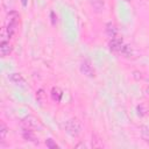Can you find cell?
Wrapping results in <instances>:
<instances>
[{
    "label": "cell",
    "instance_id": "8",
    "mask_svg": "<svg viewBox=\"0 0 149 149\" xmlns=\"http://www.w3.org/2000/svg\"><path fill=\"white\" fill-rule=\"evenodd\" d=\"M10 51H12V45L9 44V42L2 40L1 43H0V54H1V56L5 57V56L9 55Z\"/></svg>",
    "mask_w": 149,
    "mask_h": 149
},
{
    "label": "cell",
    "instance_id": "3",
    "mask_svg": "<svg viewBox=\"0 0 149 149\" xmlns=\"http://www.w3.org/2000/svg\"><path fill=\"white\" fill-rule=\"evenodd\" d=\"M21 125H22V128H27V129H31V130L40 128L38 120L33 115H28V116L23 118L21 121Z\"/></svg>",
    "mask_w": 149,
    "mask_h": 149
},
{
    "label": "cell",
    "instance_id": "9",
    "mask_svg": "<svg viewBox=\"0 0 149 149\" xmlns=\"http://www.w3.org/2000/svg\"><path fill=\"white\" fill-rule=\"evenodd\" d=\"M22 136L26 141H30V142H36V137L34 135V130L31 129H27V128H23V132H22Z\"/></svg>",
    "mask_w": 149,
    "mask_h": 149
},
{
    "label": "cell",
    "instance_id": "14",
    "mask_svg": "<svg viewBox=\"0 0 149 149\" xmlns=\"http://www.w3.org/2000/svg\"><path fill=\"white\" fill-rule=\"evenodd\" d=\"M121 54L125 55L126 57H129V56L132 55V48H130L128 44H125L123 48H122V50H121Z\"/></svg>",
    "mask_w": 149,
    "mask_h": 149
},
{
    "label": "cell",
    "instance_id": "19",
    "mask_svg": "<svg viewBox=\"0 0 149 149\" xmlns=\"http://www.w3.org/2000/svg\"><path fill=\"white\" fill-rule=\"evenodd\" d=\"M27 2H28V0H21L22 6H27Z\"/></svg>",
    "mask_w": 149,
    "mask_h": 149
},
{
    "label": "cell",
    "instance_id": "13",
    "mask_svg": "<svg viewBox=\"0 0 149 149\" xmlns=\"http://www.w3.org/2000/svg\"><path fill=\"white\" fill-rule=\"evenodd\" d=\"M6 134H7V127L5 126L3 122H1V125H0V139H1V141L5 140Z\"/></svg>",
    "mask_w": 149,
    "mask_h": 149
},
{
    "label": "cell",
    "instance_id": "4",
    "mask_svg": "<svg viewBox=\"0 0 149 149\" xmlns=\"http://www.w3.org/2000/svg\"><path fill=\"white\" fill-rule=\"evenodd\" d=\"M123 45H125V43H123V40H122L121 37L111 38V41H109V43H108L109 50L113 51V52H121Z\"/></svg>",
    "mask_w": 149,
    "mask_h": 149
},
{
    "label": "cell",
    "instance_id": "11",
    "mask_svg": "<svg viewBox=\"0 0 149 149\" xmlns=\"http://www.w3.org/2000/svg\"><path fill=\"white\" fill-rule=\"evenodd\" d=\"M91 5L97 13H100L104 8V0H91Z\"/></svg>",
    "mask_w": 149,
    "mask_h": 149
},
{
    "label": "cell",
    "instance_id": "7",
    "mask_svg": "<svg viewBox=\"0 0 149 149\" xmlns=\"http://www.w3.org/2000/svg\"><path fill=\"white\" fill-rule=\"evenodd\" d=\"M116 34H118V28L114 23L112 22H108L106 24V35L109 37V38H114L116 37Z\"/></svg>",
    "mask_w": 149,
    "mask_h": 149
},
{
    "label": "cell",
    "instance_id": "12",
    "mask_svg": "<svg viewBox=\"0 0 149 149\" xmlns=\"http://www.w3.org/2000/svg\"><path fill=\"white\" fill-rule=\"evenodd\" d=\"M141 136L149 144V128L148 127H146V126H142L141 127Z\"/></svg>",
    "mask_w": 149,
    "mask_h": 149
},
{
    "label": "cell",
    "instance_id": "2",
    "mask_svg": "<svg viewBox=\"0 0 149 149\" xmlns=\"http://www.w3.org/2000/svg\"><path fill=\"white\" fill-rule=\"evenodd\" d=\"M17 22H19V14L16 12H10L8 14V22L6 26V33L9 38L14 35L16 27H17Z\"/></svg>",
    "mask_w": 149,
    "mask_h": 149
},
{
    "label": "cell",
    "instance_id": "17",
    "mask_svg": "<svg viewBox=\"0 0 149 149\" xmlns=\"http://www.w3.org/2000/svg\"><path fill=\"white\" fill-rule=\"evenodd\" d=\"M50 16H51V23L55 26V24H56V21H57V17H56V15H55V12H51V13H50Z\"/></svg>",
    "mask_w": 149,
    "mask_h": 149
},
{
    "label": "cell",
    "instance_id": "1",
    "mask_svg": "<svg viewBox=\"0 0 149 149\" xmlns=\"http://www.w3.org/2000/svg\"><path fill=\"white\" fill-rule=\"evenodd\" d=\"M65 127V132L72 136V137H77L80 133H81V125L77 119H70L65 122L64 125Z\"/></svg>",
    "mask_w": 149,
    "mask_h": 149
},
{
    "label": "cell",
    "instance_id": "15",
    "mask_svg": "<svg viewBox=\"0 0 149 149\" xmlns=\"http://www.w3.org/2000/svg\"><path fill=\"white\" fill-rule=\"evenodd\" d=\"M45 144H47V147H48V148H50V149L57 148V144H56V143H54V141H52L51 139H48V140L45 141Z\"/></svg>",
    "mask_w": 149,
    "mask_h": 149
},
{
    "label": "cell",
    "instance_id": "10",
    "mask_svg": "<svg viewBox=\"0 0 149 149\" xmlns=\"http://www.w3.org/2000/svg\"><path fill=\"white\" fill-rule=\"evenodd\" d=\"M62 95H63V93H62V91H61L59 87H56L55 86V87L51 88V98H52L54 101L59 102L61 99H62Z\"/></svg>",
    "mask_w": 149,
    "mask_h": 149
},
{
    "label": "cell",
    "instance_id": "20",
    "mask_svg": "<svg viewBox=\"0 0 149 149\" xmlns=\"http://www.w3.org/2000/svg\"><path fill=\"white\" fill-rule=\"evenodd\" d=\"M147 94L149 95V87H147Z\"/></svg>",
    "mask_w": 149,
    "mask_h": 149
},
{
    "label": "cell",
    "instance_id": "21",
    "mask_svg": "<svg viewBox=\"0 0 149 149\" xmlns=\"http://www.w3.org/2000/svg\"><path fill=\"white\" fill-rule=\"evenodd\" d=\"M125 1H127V2H129V1H132V0H125Z\"/></svg>",
    "mask_w": 149,
    "mask_h": 149
},
{
    "label": "cell",
    "instance_id": "5",
    "mask_svg": "<svg viewBox=\"0 0 149 149\" xmlns=\"http://www.w3.org/2000/svg\"><path fill=\"white\" fill-rule=\"evenodd\" d=\"M8 79H9V81H12L14 85H16L19 87H26L27 86V83H26L24 78L20 73H16V72L9 73L8 74Z\"/></svg>",
    "mask_w": 149,
    "mask_h": 149
},
{
    "label": "cell",
    "instance_id": "18",
    "mask_svg": "<svg viewBox=\"0 0 149 149\" xmlns=\"http://www.w3.org/2000/svg\"><path fill=\"white\" fill-rule=\"evenodd\" d=\"M141 74H142V73H141V72H137V71H134V72H133V77H134L136 80H139V79H141V78H142V76H141Z\"/></svg>",
    "mask_w": 149,
    "mask_h": 149
},
{
    "label": "cell",
    "instance_id": "16",
    "mask_svg": "<svg viewBox=\"0 0 149 149\" xmlns=\"http://www.w3.org/2000/svg\"><path fill=\"white\" fill-rule=\"evenodd\" d=\"M137 114L140 115V116H143L144 114H146V109L143 108V106H137Z\"/></svg>",
    "mask_w": 149,
    "mask_h": 149
},
{
    "label": "cell",
    "instance_id": "6",
    "mask_svg": "<svg viewBox=\"0 0 149 149\" xmlns=\"http://www.w3.org/2000/svg\"><path fill=\"white\" fill-rule=\"evenodd\" d=\"M80 72L87 77H93L94 76V69L88 59H84L80 64Z\"/></svg>",
    "mask_w": 149,
    "mask_h": 149
}]
</instances>
